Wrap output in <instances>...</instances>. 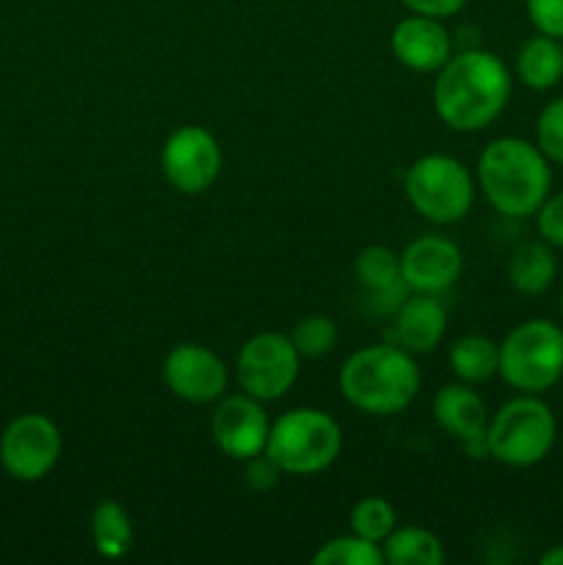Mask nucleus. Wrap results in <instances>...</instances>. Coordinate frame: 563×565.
I'll return each instance as SVG.
<instances>
[{"mask_svg": "<svg viewBox=\"0 0 563 565\" xmlns=\"http://www.w3.org/2000/svg\"><path fill=\"white\" fill-rule=\"evenodd\" d=\"M511 99V72L491 50L453 53L436 72L434 110L450 130L478 132L495 125Z\"/></svg>", "mask_w": 563, "mask_h": 565, "instance_id": "1", "label": "nucleus"}, {"mask_svg": "<svg viewBox=\"0 0 563 565\" xmlns=\"http://www.w3.org/2000/svg\"><path fill=\"white\" fill-rule=\"evenodd\" d=\"M478 185L497 213L530 218L552 193L550 160L524 138H495L478 158Z\"/></svg>", "mask_w": 563, "mask_h": 565, "instance_id": "2", "label": "nucleus"}, {"mask_svg": "<svg viewBox=\"0 0 563 565\" xmlns=\"http://www.w3.org/2000/svg\"><path fill=\"white\" fill-rule=\"evenodd\" d=\"M419 375L414 353L395 345H368L353 351L340 367V395L357 412L392 417L406 412L417 397Z\"/></svg>", "mask_w": 563, "mask_h": 565, "instance_id": "3", "label": "nucleus"}, {"mask_svg": "<svg viewBox=\"0 0 563 565\" xmlns=\"http://www.w3.org/2000/svg\"><path fill=\"white\" fill-rule=\"evenodd\" d=\"M342 430L331 414L320 408H290L270 423L265 456L282 475L309 478L320 475L340 458Z\"/></svg>", "mask_w": 563, "mask_h": 565, "instance_id": "4", "label": "nucleus"}, {"mask_svg": "<svg viewBox=\"0 0 563 565\" xmlns=\"http://www.w3.org/2000/svg\"><path fill=\"white\" fill-rule=\"evenodd\" d=\"M555 439V414L539 395H517L502 403L486 428L489 458L511 469H530L544 461Z\"/></svg>", "mask_w": 563, "mask_h": 565, "instance_id": "5", "label": "nucleus"}, {"mask_svg": "<svg viewBox=\"0 0 563 565\" xmlns=\"http://www.w3.org/2000/svg\"><path fill=\"white\" fill-rule=\"evenodd\" d=\"M497 375L519 395H544L563 379V329L552 320H524L500 342Z\"/></svg>", "mask_w": 563, "mask_h": 565, "instance_id": "6", "label": "nucleus"}, {"mask_svg": "<svg viewBox=\"0 0 563 565\" xmlns=\"http://www.w3.org/2000/svg\"><path fill=\"white\" fill-rule=\"evenodd\" d=\"M403 193L419 218L436 226L458 224L475 204V177L453 154L431 152L414 160L403 177Z\"/></svg>", "mask_w": 563, "mask_h": 565, "instance_id": "7", "label": "nucleus"}, {"mask_svg": "<svg viewBox=\"0 0 563 565\" xmlns=\"http://www.w3.org/2000/svg\"><path fill=\"white\" fill-rule=\"evenodd\" d=\"M301 356L287 334L259 331L248 337L235 359V379L241 392L259 403L282 401L298 381Z\"/></svg>", "mask_w": 563, "mask_h": 565, "instance_id": "8", "label": "nucleus"}, {"mask_svg": "<svg viewBox=\"0 0 563 565\" xmlns=\"http://www.w3.org/2000/svg\"><path fill=\"white\" fill-rule=\"evenodd\" d=\"M224 154L208 127L182 125L171 132L160 149V171L166 182L182 196H199L219 180Z\"/></svg>", "mask_w": 563, "mask_h": 565, "instance_id": "9", "label": "nucleus"}, {"mask_svg": "<svg viewBox=\"0 0 563 565\" xmlns=\"http://www.w3.org/2000/svg\"><path fill=\"white\" fill-rule=\"evenodd\" d=\"M59 425L44 414H22L6 425L0 436V463L20 483H36L47 478L61 461Z\"/></svg>", "mask_w": 563, "mask_h": 565, "instance_id": "10", "label": "nucleus"}, {"mask_svg": "<svg viewBox=\"0 0 563 565\" xmlns=\"http://www.w3.org/2000/svg\"><path fill=\"white\" fill-rule=\"evenodd\" d=\"M163 384L180 401L193 406L219 403L230 386V370L224 359L215 356L208 345L199 342H180L163 359Z\"/></svg>", "mask_w": 563, "mask_h": 565, "instance_id": "11", "label": "nucleus"}, {"mask_svg": "<svg viewBox=\"0 0 563 565\" xmlns=\"http://www.w3.org/2000/svg\"><path fill=\"white\" fill-rule=\"evenodd\" d=\"M210 434H213L215 447L224 456L235 458V461H248V458L265 452L270 419L257 397L246 395V392L224 395L215 403L213 419H210Z\"/></svg>", "mask_w": 563, "mask_h": 565, "instance_id": "12", "label": "nucleus"}, {"mask_svg": "<svg viewBox=\"0 0 563 565\" xmlns=\"http://www.w3.org/2000/svg\"><path fill=\"white\" fill-rule=\"evenodd\" d=\"M464 270L461 248L445 235H423L401 252V274L412 292L442 296Z\"/></svg>", "mask_w": 563, "mask_h": 565, "instance_id": "13", "label": "nucleus"}, {"mask_svg": "<svg viewBox=\"0 0 563 565\" xmlns=\"http://www.w3.org/2000/svg\"><path fill=\"white\" fill-rule=\"evenodd\" d=\"M434 419L447 436L461 441L469 458H489L486 445V428H489V412L478 392L469 384L453 381L434 395Z\"/></svg>", "mask_w": 563, "mask_h": 565, "instance_id": "14", "label": "nucleus"}, {"mask_svg": "<svg viewBox=\"0 0 563 565\" xmlns=\"http://www.w3.org/2000/svg\"><path fill=\"white\" fill-rule=\"evenodd\" d=\"M390 47L397 64L419 75H431L439 72L453 55V39L436 17L408 14L392 28Z\"/></svg>", "mask_w": 563, "mask_h": 565, "instance_id": "15", "label": "nucleus"}, {"mask_svg": "<svg viewBox=\"0 0 563 565\" xmlns=\"http://www.w3.org/2000/svg\"><path fill=\"white\" fill-rule=\"evenodd\" d=\"M359 287L370 303L373 315H395L408 298V285L401 274V254L386 246H368L357 254L353 263Z\"/></svg>", "mask_w": 563, "mask_h": 565, "instance_id": "16", "label": "nucleus"}, {"mask_svg": "<svg viewBox=\"0 0 563 565\" xmlns=\"http://www.w3.org/2000/svg\"><path fill=\"white\" fill-rule=\"evenodd\" d=\"M395 342L414 356L431 353L447 331V312L436 296L408 292L406 301L395 309Z\"/></svg>", "mask_w": 563, "mask_h": 565, "instance_id": "17", "label": "nucleus"}, {"mask_svg": "<svg viewBox=\"0 0 563 565\" xmlns=\"http://www.w3.org/2000/svg\"><path fill=\"white\" fill-rule=\"evenodd\" d=\"M508 281L519 296H541L557 276V259L546 241H524L508 257Z\"/></svg>", "mask_w": 563, "mask_h": 565, "instance_id": "18", "label": "nucleus"}, {"mask_svg": "<svg viewBox=\"0 0 563 565\" xmlns=\"http://www.w3.org/2000/svg\"><path fill=\"white\" fill-rule=\"evenodd\" d=\"M517 75L533 92H550L563 77V44L561 39L535 31L517 50Z\"/></svg>", "mask_w": 563, "mask_h": 565, "instance_id": "19", "label": "nucleus"}, {"mask_svg": "<svg viewBox=\"0 0 563 565\" xmlns=\"http://www.w3.org/2000/svg\"><path fill=\"white\" fill-rule=\"evenodd\" d=\"M447 364L456 381L461 384H486L497 375L500 364V342L489 340L486 334H464L447 351Z\"/></svg>", "mask_w": 563, "mask_h": 565, "instance_id": "20", "label": "nucleus"}, {"mask_svg": "<svg viewBox=\"0 0 563 565\" xmlns=\"http://www.w3.org/2000/svg\"><path fill=\"white\" fill-rule=\"evenodd\" d=\"M94 550L105 561H121L132 550V522L125 505L116 500H99L92 511Z\"/></svg>", "mask_w": 563, "mask_h": 565, "instance_id": "21", "label": "nucleus"}, {"mask_svg": "<svg viewBox=\"0 0 563 565\" xmlns=\"http://www.w3.org/2000/svg\"><path fill=\"white\" fill-rule=\"evenodd\" d=\"M384 563L390 565H442L445 544L425 527H395L381 544Z\"/></svg>", "mask_w": 563, "mask_h": 565, "instance_id": "22", "label": "nucleus"}, {"mask_svg": "<svg viewBox=\"0 0 563 565\" xmlns=\"http://www.w3.org/2000/svg\"><path fill=\"white\" fill-rule=\"evenodd\" d=\"M315 565H384L381 544L362 539V535H337V539L320 544L312 555Z\"/></svg>", "mask_w": 563, "mask_h": 565, "instance_id": "23", "label": "nucleus"}, {"mask_svg": "<svg viewBox=\"0 0 563 565\" xmlns=\"http://www.w3.org/2000/svg\"><path fill=\"white\" fill-rule=\"evenodd\" d=\"M290 340L301 359H323L329 356L337 348V342H340V329H337L334 320L326 318V315H309V318L298 320Z\"/></svg>", "mask_w": 563, "mask_h": 565, "instance_id": "24", "label": "nucleus"}, {"mask_svg": "<svg viewBox=\"0 0 563 565\" xmlns=\"http://www.w3.org/2000/svg\"><path fill=\"white\" fill-rule=\"evenodd\" d=\"M397 527V513L384 497H364L351 508V533L384 544L386 535Z\"/></svg>", "mask_w": 563, "mask_h": 565, "instance_id": "25", "label": "nucleus"}, {"mask_svg": "<svg viewBox=\"0 0 563 565\" xmlns=\"http://www.w3.org/2000/svg\"><path fill=\"white\" fill-rule=\"evenodd\" d=\"M535 147L550 163L563 166V97L550 99L535 119Z\"/></svg>", "mask_w": 563, "mask_h": 565, "instance_id": "26", "label": "nucleus"}, {"mask_svg": "<svg viewBox=\"0 0 563 565\" xmlns=\"http://www.w3.org/2000/svg\"><path fill=\"white\" fill-rule=\"evenodd\" d=\"M535 226H539L541 241L550 243L552 248H563V191L544 199L535 213Z\"/></svg>", "mask_w": 563, "mask_h": 565, "instance_id": "27", "label": "nucleus"}, {"mask_svg": "<svg viewBox=\"0 0 563 565\" xmlns=\"http://www.w3.org/2000/svg\"><path fill=\"white\" fill-rule=\"evenodd\" d=\"M524 9L535 31L563 42V0H524Z\"/></svg>", "mask_w": 563, "mask_h": 565, "instance_id": "28", "label": "nucleus"}, {"mask_svg": "<svg viewBox=\"0 0 563 565\" xmlns=\"http://www.w3.org/2000/svg\"><path fill=\"white\" fill-rule=\"evenodd\" d=\"M248 467H246V478H248V486L257 491H268L274 489L276 480L282 478V469L276 467L274 461H270L265 452H259V456L248 458Z\"/></svg>", "mask_w": 563, "mask_h": 565, "instance_id": "29", "label": "nucleus"}, {"mask_svg": "<svg viewBox=\"0 0 563 565\" xmlns=\"http://www.w3.org/2000/svg\"><path fill=\"white\" fill-rule=\"evenodd\" d=\"M412 14L436 17V20H447V17L458 14L467 6V0H401Z\"/></svg>", "mask_w": 563, "mask_h": 565, "instance_id": "30", "label": "nucleus"}, {"mask_svg": "<svg viewBox=\"0 0 563 565\" xmlns=\"http://www.w3.org/2000/svg\"><path fill=\"white\" fill-rule=\"evenodd\" d=\"M541 565H563V544L552 546V550H546L544 555L539 557Z\"/></svg>", "mask_w": 563, "mask_h": 565, "instance_id": "31", "label": "nucleus"}, {"mask_svg": "<svg viewBox=\"0 0 563 565\" xmlns=\"http://www.w3.org/2000/svg\"><path fill=\"white\" fill-rule=\"evenodd\" d=\"M561 312H563V290H561Z\"/></svg>", "mask_w": 563, "mask_h": 565, "instance_id": "32", "label": "nucleus"}]
</instances>
